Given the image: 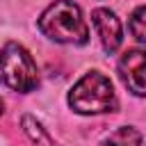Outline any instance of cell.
Returning <instances> with one entry per match:
<instances>
[{
  "label": "cell",
  "instance_id": "cell-1",
  "mask_svg": "<svg viewBox=\"0 0 146 146\" xmlns=\"http://www.w3.org/2000/svg\"><path fill=\"white\" fill-rule=\"evenodd\" d=\"M39 30L57 43L82 46L89 39V27L82 18V11L71 0H55L41 14Z\"/></svg>",
  "mask_w": 146,
  "mask_h": 146
},
{
  "label": "cell",
  "instance_id": "cell-4",
  "mask_svg": "<svg viewBox=\"0 0 146 146\" xmlns=\"http://www.w3.org/2000/svg\"><path fill=\"white\" fill-rule=\"evenodd\" d=\"M119 75L128 91L146 98V50H128L119 59Z\"/></svg>",
  "mask_w": 146,
  "mask_h": 146
},
{
  "label": "cell",
  "instance_id": "cell-5",
  "mask_svg": "<svg viewBox=\"0 0 146 146\" xmlns=\"http://www.w3.org/2000/svg\"><path fill=\"white\" fill-rule=\"evenodd\" d=\"M91 23L100 36V43L105 48V52H114L121 41H123V32H121V21L116 18L114 11L110 9H94L91 11Z\"/></svg>",
  "mask_w": 146,
  "mask_h": 146
},
{
  "label": "cell",
  "instance_id": "cell-8",
  "mask_svg": "<svg viewBox=\"0 0 146 146\" xmlns=\"http://www.w3.org/2000/svg\"><path fill=\"white\" fill-rule=\"evenodd\" d=\"M23 128H25V132L34 139V141H39L41 146H50V139H48V135L43 132V128L32 119V116H23Z\"/></svg>",
  "mask_w": 146,
  "mask_h": 146
},
{
  "label": "cell",
  "instance_id": "cell-7",
  "mask_svg": "<svg viewBox=\"0 0 146 146\" xmlns=\"http://www.w3.org/2000/svg\"><path fill=\"white\" fill-rule=\"evenodd\" d=\"M130 32L137 41L146 43V7H139L130 16Z\"/></svg>",
  "mask_w": 146,
  "mask_h": 146
},
{
  "label": "cell",
  "instance_id": "cell-6",
  "mask_svg": "<svg viewBox=\"0 0 146 146\" xmlns=\"http://www.w3.org/2000/svg\"><path fill=\"white\" fill-rule=\"evenodd\" d=\"M100 146H141V135L135 128H119L107 139H103Z\"/></svg>",
  "mask_w": 146,
  "mask_h": 146
},
{
  "label": "cell",
  "instance_id": "cell-2",
  "mask_svg": "<svg viewBox=\"0 0 146 146\" xmlns=\"http://www.w3.org/2000/svg\"><path fill=\"white\" fill-rule=\"evenodd\" d=\"M68 105L78 114H103L116 110V94L107 75L98 71L84 73L68 91Z\"/></svg>",
  "mask_w": 146,
  "mask_h": 146
},
{
  "label": "cell",
  "instance_id": "cell-9",
  "mask_svg": "<svg viewBox=\"0 0 146 146\" xmlns=\"http://www.w3.org/2000/svg\"><path fill=\"white\" fill-rule=\"evenodd\" d=\"M2 112H5V103L0 100V116H2Z\"/></svg>",
  "mask_w": 146,
  "mask_h": 146
},
{
  "label": "cell",
  "instance_id": "cell-3",
  "mask_svg": "<svg viewBox=\"0 0 146 146\" xmlns=\"http://www.w3.org/2000/svg\"><path fill=\"white\" fill-rule=\"evenodd\" d=\"M0 80L21 94L32 91L39 84V71L32 55L21 46L9 41L0 52Z\"/></svg>",
  "mask_w": 146,
  "mask_h": 146
}]
</instances>
